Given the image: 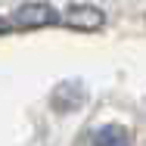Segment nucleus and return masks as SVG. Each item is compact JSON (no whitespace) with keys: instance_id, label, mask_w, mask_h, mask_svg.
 Masks as SVG:
<instances>
[{"instance_id":"nucleus-1","label":"nucleus","mask_w":146,"mask_h":146,"mask_svg":"<svg viewBox=\"0 0 146 146\" xmlns=\"http://www.w3.org/2000/svg\"><path fill=\"white\" fill-rule=\"evenodd\" d=\"M59 22H62V16L50 3H25V6L3 16V34L28 31V28H47V25H59Z\"/></svg>"},{"instance_id":"nucleus-2","label":"nucleus","mask_w":146,"mask_h":146,"mask_svg":"<svg viewBox=\"0 0 146 146\" xmlns=\"http://www.w3.org/2000/svg\"><path fill=\"white\" fill-rule=\"evenodd\" d=\"M62 22L65 25H72V28H81V31H96L103 22H106V16L96 9V6H87V3H75L65 16H62Z\"/></svg>"},{"instance_id":"nucleus-3","label":"nucleus","mask_w":146,"mask_h":146,"mask_svg":"<svg viewBox=\"0 0 146 146\" xmlns=\"http://www.w3.org/2000/svg\"><path fill=\"white\" fill-rule=\"evenodd\" d=\"M93 146H131V134H127V127H121V124H106V127L96 131Z\"/></svg>"}]
</instances>
